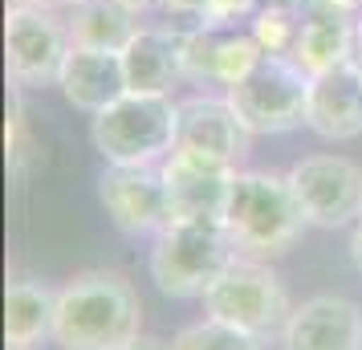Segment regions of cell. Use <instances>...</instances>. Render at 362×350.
Segmentation results:
<instances>
[{
  "instance_id": "10",
  "label": "cell",
  "mask_w": 362,
  "mask_h": 350,
  "mask_svg": "<svg viewBox=\"0 0 362 350\" xmlns=\"http://www.w3.org/2000/svg\"><path fill=\"white\" fill-rule=\"evenodd\" d=\"M261 57L264 49L248 25L196 21L192 29H183V74L192 82H208V86H224L228 90Z\"/></svg>"
},
{
  "instance_id": "22",
  "label": "cell",
  "mask_w": 362,
  "mask_h": 350,
  "mask_svg": "<svg viewBox=\"0 0 362 350\" xmlns=\"http://www.w3.org/2000/svg\"><path fill=\"white\" fill-rule=\"evenodd\" d=\"M264 0H208L204 17L199 21H224V25H248L252 13L261 8Z\"/></svg>"
},
{
  "instance_id": "1",
  "label": "cell",
  "mask_w": 362,
  "mask_h": 350,
  "mask_svg": "<svg viewBox=\"0 0 362 350\" xmlns=\"http://www.w3.org/2000/svg\"><path fill=\"white\" fill-rule=\"evenodd\" d=\"M143 334V301L115 269L74 273L57 289L53 346L62 350H122Z\"/></svg>"
},
{
  "instance_id": "23",
  "label": "cell",
  "mask_w": 362,
  "mask_h": 350,
  "mask_svg": "<svg viewBox=\"0 0 362 350\" xmlns=\"http://www.w3.org/2000/svg\"><path fill=\"white\" fill-rule=\"evenodd\" d=\"M159 4H167L171 13H180V17H204V8H208V0H159Z\"/></svg>"
},
{
  "instance_id": "14",
  "label": "cell",
  "mask_w": 362,
  "mask_h": 350,
  "mask_svg": "<svg viewBox=\"0 0 362 350\" xmlns=\"http://www.w3.org/2000/svg\"><path fill=\"white\" fill-rule=\"evenodd\" d=\"M281 350H362V310L334 293L301 301L281 334Z\"/></svg>"
},
{
  "instance_id": "15",
  "label": "cell",
  "mask_w": 362,
  "mask_h": 350,
  "mask_svg": "<svg viewBox=\"0 0 362 350\" xmlns=\"http://www.w3.org/2000/svg\"><path fill=\"white\" fill-rule=\"evenodd\" d=\"M57 90L66 102L82 115H102L106 106H115L122 94H131L127 86V69H122V53L110 49H86V45H69V57L62 66Z\"/></svg>"
},
{
  "instance_id": "26",
  "label": "cell",
  "mask_w": 362,
  "mask_h": 350,
  "mask_svg": "<svg viewBox=\"0 0 362 350\" xmlns=\"http://www.w3.org/2000/svg\"><path fill=\"white\" fill-rule=\"evenodd\" d=\"M350 62H354V69L362 74V21H358V41H354V57H350Z\"/></svg>"
},
{
  "instance_id": "3",
  "label": "cell",
  "mask_w": 362,
  "mask_h": 350,
  "mask_svg": "<svg viewBox=\"0 0 362 350\" xmlns=\"http://www.w3.org/2000/svg\"><path fill=\"white\" fill-rule=\"evenodd\" d=\"M180 102L171 94H122L90 118V143L115 167H159L175 151Z\"/></svg>"
},
{
  "instance_id": "17",
  "label": "cell",
  "mask_w": 362,
  "mask_h": 350,
  "mask_svg": "<svg viewBox=\"0 0 362 350\" xmlns=\"http://www.w3.org/2000/svg\"><path fill=\"white\" fill-rule=\"evenodd\" d=\"M122 69L131 94H171L183 74V33L143 25L134 41L122 49Z\"/></svg>"
},
{
  "instance_id": "24",
  "label": "cell",
  "mask_w": 362,
  "mask_h": 350,
  "mask_svg": "<svg viewBox=\"0 0 362 350\" xmlns=\"http://www.w3.org/2000/svg\"><path fill=\"white\" fill-rule=\"evenodd\" d=\"M350 261H354V269H358V277H362V216L350 224Z\"/></svg>"
},
{
  "instance_id": "12",
  "label": "cell",
  "mask_w": 362,
  "mask_h": 350,
  "mask_svg": "<svg viewBox=\"0 0 362 350\" xmlns=\"http://www.w3.org/2000/svg\"><path fill=\"white\" fill-rule=\"evenodd\" d=\"M245 122L236 118V110L228 106V98L220 94H196V98L180 102V131H175V151H192L204 159H216L224 167H240V159L248 155Z\"/></svg>"
},
{
  "instance_id": "2",
  "label": "cell",
  "mask_w": 362,
  "mask_h": 350,
  "mask_svg": "<svg viewBox=\"0 0 362 350\" xmlns=\"http://www.w3.org/2000/svg\"><path fill=\"white\" fill-rule=\"evenodd\" d=\"M310 228V220L301 212L293 196L289 175L277 171H236L228 187V204H224V233L240 257L252 261H269L289 252Z\"/></svg>"
},
{
  "instance_id": "28",
  "label": "cell",
  "mask_w": 362,
  "mask_h": 350,
  "mask_svg": "<svg viewBox=\"0 0 362 350\" xmlns=\"http://www.w3.org/2000/svg\"><path fill=\"white\" fill-rule=\"evenodd\" d=\"M334 4H342V8H350V13H358L362 17V0H334Z\"/></svg>"
},
{
  "instance_id": "19",
  "label": "cell",
  "mask_w": 362,
  "mask_h": 350,
  "mask_svg": "<svg viewBox=\"0 0 362 350\" xmlns=\"http://www.w3.org/2000/svg\"><path fill=\"white\" fill-rule=\"evenodd\" d=\"M66 29L74 45L122 53L143 25L139 8L127 0H78L74 8H66Z\"/></svg>"
},
{
  "instance_id": "25",
  "label": "cell",
  "mask_w": 362,
  "mask_h": 350,
  "mask_svg": "<svg viewBox=\"0 0 362 350\" xmlns=\"http://www.w3.org/2000/svg\"><path fill=\"white\" fill-rule=\"evenodd\" d=\"M122 350H167V346L159 342V338H147V334H139L131 346H122Z\"/></svg>"
},
{
  "instance_id": "21",
  "label": "cell",
  "mask_w": 362,
  "mask_h": 350,
  "mask_svg": "<svg viewBox=\"0 0 362 350\" xmlns=\"http://www.w3.org/2000/svg\"><path fill=\"white\" fill-rule=\"evenodd\" d=\"M167 350H261V338L236 330L228 322H216V317H204V322H192L183 326Z\"/></svg>"
},
{
  "instance_id": "11",
  "label": "cell",
  "mask_w": 362,
  "mask_h": 350,
  "mask_svg": "<svg viewBox=\"0 0 362 350\" xmlns=\"http://www.w3.org/2000/svg\"><path fill=\"white\" fill-rule=\"evenodd\" d=\"M159 167L167 180L171 220H220L224 224L228 187L240 167H224L216 159L192 155V151H171Z\"/></svg>"
},
{
  "instance_id": "20",
  "label": "cell",
  "mask_w": 362,
  "mask_h": 350,
  "mask_svg": "<svg viewBox=\"0 0 362 350\" xmlns=\"http://www.w3.org/2000/svg\"><path fill=\"white\" fill-rule=\"evenodd\" d=\"M252 37L261 41L264 53H281L289 57L297 45V29H301V4H277V0H264L261 8L248 21Z\"/></svg>"
},
{
  "instance_id": "7",
  "label": "cell",
  "mask_w": 362,
  "mask_h": 350,
  "mask_svg": "<svg viewBox=\"0 0 362 350\" xmlns=\"http://www.w3.org/2000/svg\"><path fill=\"white\" fill-rule=\"evenodd\" d=\"M69 29L57 17V8H45L37 0H13L4 17V62L17 90H41L57 86L62 66L69 57Z\"/></svg>"
},
{
  "instance_id": "4",
  "label": "cell",
  "mask_w": 362,
  "mask_h": 350,
  "mask_svg": "<svg viewBox=\"0 0 362 350\" xmlns=\"http://www.w3.org/2000/svg\"><path fill=\"white\" fill-rule=\"evenodd\" d=\"M240 252L220 220H171L151 245V281L167 298H204Z\"/></svg>"
},
{
  "instance_id": "29",
  "label": "cell",
  "mask_w": 362,
  "mask_h": 350,
  "mask_svg": "<svg viewBox=\"0 0 362 350\" xmlns=\"http://www.w3.org/2000/svg\"><path fill=\"white\" fill-rule=\"evenodd\" d=\"M127 4H134V8H147V4H159V0H127Z\"/></svg>"
},
{
  "instance_id": "27",
  "label": "cell",
  "mask_w": 362,
  "mask_h": 350,
  "mask_svg": "<svg viewBox=\"0 0 362 350\" xmlns=\"http://www.w3.org/2000/svg\"><path fill=\"white\" fill-rule=\"evenodd\" d=\"M37 4H45V8H74L78 0H37Z\"/></svg>"
},
{
  "instance_id": "16",
  "label": "cell",
  "mask_w": 362,
  "mask_h": 350,
  "mask_svg": "<svg viewBox=\"0 0 362 350\" xmlns=\"http://www.w3.org/2000/svg\"><path fill=\"white\" fill-rule=\"evenodd\" d=\"M305 127L329 143H346L362 134V74L354 69V62L313 74Z\"/></svg>"
},
{
  "instance_id": "8",
  "label": "cell",
  "mask_w": 362,
  "mask_h": 350,
  "mask_svg": "<svg viewBox=\"0 0 362 350\" xmlns=\"http://www.w3.org/2000/svg\"><path fill=\"white\" fill-rule=\"evenodd\" d=\"M289 184L313 228H346L362 216V167L346 155H310L289 167Z\"/></svg>"
},
{
  "instance_id": "6",
  "label": "cell",
  "mask_w": 362,
  "mask_h": 350,
  "mask_svg": "<svg viewBox=\"0 0 362 350\" xmlns=\"http://www.w3.org/2000/svg\"><path fill=\"white\" fill-rule=\"evenodd\" d=\"M199 301H204V314L208 317L228 322V326L252 334L261 342L273 338V334H285L289 314H293V301H289L285 281L269 265L252 261V257H236Z\"/></svg>"
},
{
  "instance_id": "13",
  "label": "cell",
  "mask_w": 362,
  "mask_h": 350,
  "mask_svg": "<svg viewBox=\"0 0 362 350\" xmlns=\"http://www.w3.org/2000/svg\"><path fill=\"white\" fill-rule=\"evenodd\" d=\"M358 13H350L334 0H305L301 4V29H297L293 57L305 74H326L334 66H346L354 57L358 41Z\"/></svg>"
},
{
  "instance_id": "5",
  "label": "cell",
  "mask_w": 362,
  "mask_h": 350,
  "mask_svg": "<svg viewBox=\"0 0 362 350\" xmlns=\"http://www.w3.org/2000/svg\"><path fill=\"white\" fill-rule=\"evenodd\" d=\"M310 74L293 57L264 53L240 82L224 90L228 106L245 122L248 134H285L305 127L310 115Z\"/></svg>"
},
{
  "instance_id": "9",
  "label": "cell",
  "mask_w": 362,
  "mask_h": 350,
  "mask_svg": "<svg viewBox=\"0 0 362 350\" xmlns=\"http://www.w3.org/2000/svg\"><path fill=\"white\" fill-rule=\"evenodd\" d=\"M98 200L122 236H159L171 224L163 167H115L98 175Z\"/></svg>"
},
{
  "instance_id": "18",
  "label": "cell",
  "mask_w": 362,
  "mask_h": 350,
  "mask_svg": "<svg viewBox=\"0 0 362 350\" xmlns=\"http://www.w3.org/2000/svg\"><path fill=\"white\" fill-rule=\"evenodd\" d=\"M53 310L57 289H49L37 277H17L4 289V346L33 350L45 338H53Z\"/></svg>"
}]
</instances>
